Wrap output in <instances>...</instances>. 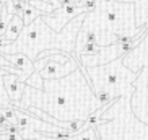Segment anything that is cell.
<instances>
[{
  "instance_id": "cell-9",
  "label": "cell",
  "mask_w": 148,
  "mask_h": 140,
  "mask_svg": "<svg viewBox=\"0 0 148 140\" xmlns=\"http://www.w3.org/2000/svg\"><path fill=\"white\" fill-rule=\"evenodd\" d=\"M65 140H101V139L98 135V132H96V127H85L78 134L67 137Z\"/></svg>"
},
{
  "instance_id": "cell-10",
  "label": "cell",
  "mask_w": 148,
  "mask_h": 140,
  "mask_svg": "<svg viewBox=\"0 0 148 140\" xmlns=\"http://www.w3.org/2000/svg\"><path fill=\"white\" fill-rule=\"evenodd\" d=\"M41 12H38L36 8H33L29 3H26L25 5V8H23V12H21V15H20V18L23 20V25L25 26H28V25H31V23L34 21L38 16H41Z\"/></svg>"
},
{
  "instance_id": "cell-5",
  "label": "cell",
  "mask_w": 148,
  "mask_h": 140,
  "mask_svg": "<svg viewBox=\"0 0 148 140\" xmlns=\"http://www.w3.org/2000/svg\"><path fill=\"white\" fill-rule=\"evenodd\" d=\"M0 56L7 60V65H3V69L7 70V73L16 75L23 83H25L28 77L34 72L33 62H31L25 54H21V52L7 54V52H3V51H0Z\"/></svg>"
},
{
  "instance_id": "cell-4",
  "label": "cell",
  "mask_w": 148,
  "mask_h": 140,
  "mask_svg": "<svg viewBox=\"0 0 148 140\" xmlns=\"http://www.w3.org/2000/svg\"><path fill=\"white\" fill-rule=\"evenodd\" d=\"M82 13H88L85 7L65 5V7H60V8L54 10L52 13H49V15H41V20H42L52 31L59 33V31L64 30V26H65L70 20H73L75 16H78V15H82Z\"/></svg>"
},
{
  "instance_id": "cell-6",
  "label": "cell",
  "mask_w": 148,
  "mask_h": 140,
  "mask_svg": "<svg viewBox=\"0 0 148 140\" xmlns=\"http://www.w3.org/2000/svg\"><path fill=\"white\" fill-rule=\"evenodd\" d=\"M78 65H80V60H77L75 57H70L69 62H65V64L49 60L38 73L42 80H57V78H64L72 72H75L78 69Z\"/></svg>"
},
{
  "instance_id": "cell-2",
  "label": "cell",
  "mask_w": 148,
  "mask_h": 140,
  "mask_svg": "<svg viewBox=\"0 0 148 140\" xmlns=\"http://www.w3.org/2000/svg\"><path fill=\"white\" fill-rule=\"evenodd\" d=\"M85 15L86 13H82L78 16H75L73 20H70L64 26V30L59 31V33L52 31L41 20V16H38L31 25L23 28L20 36L13 43L8 44L7 47L0 49V51H3L7 54L21 52L31 62H34L39 52L57 49V51L70 54L72 57H75L78 60V57L75 54V39H77V34L82 28Z\"/></svg>"
},
{
  "instance_id": "cell-1",
  "label": "cell",
  "mask_w": 148,
  "mask_h": 140,
  "mask_svg": "<svg viewBox=\"0 0 148 140\" xmlns=\"http://www.w3.org/2000/svg\"><path fill=\"white\" fill-rule=\"evenodd\" d=\"M12 106L18 109L38 108L60 122L85 121L90 114L103 108L80 69L64 78L42 80V90L25 85L20 103Z\"/></svg>"
},
{
  "instance_id": "cell-3",
  "label": "cell",
  "mask_w": 148,
  "mask_h": 140,
  "mask_svg": "<svg viewBox=\"0 0 148 140\" xmlns=\"http://www.w3.org/2000/svg\"><path fill=\"white\" fill-rule=\"evenodd\" d=\"M78 69L88 80L93 93L106 91L112 98H121L127 95V91H132L135 86V80L138 78L142 69L137 72H130L124 65V57H119L116 60L104 64L99 67L85 69L80 64Z\"/></svg>"
},
{
  "instance_id": "cell-12",
  "label": "cell",
  "mask_w": 148,
  "mask_h": 140,
  "mask_svg": "<svg viewBox=\"0 0 148 140\" xmlns=\"http://www.w3.org/2000/svg\"><path fill=\"white\" fill-rule=\"evenodd\" d=\"M25 85L26 86H31V88H34V90H42V78L39 77V73L38 72H33V73L29 75L26 78V82H25Z\"/></svg>"
},
{
  "instance_id": "cell-11",
  "label": "cell",
  "mask_w": 148,
  "mask_h": 140,
  "mask_svg": "<svg viewBox=\"0 0 148 140\" xmlns=\"http://www.w3.org/2000/svg\"><path fill=\"white\" fill-rule=\"evenodd\" d=\"M26 3H29L33 8H36L42 15H49V13H52L54 10H56V7H54L51 2H47V0H29V2H26Z\"/></svg>"
},
{
  "instance_id": "cell-7",
  "label": "cell",
  "mask_w": 148,
  "mask_h": 140,
  "mask_svg": "<svg viewBox=\"0 0 148 140\" xmlns=\"http://www.w3.org/2000/svg\"><path fill=\"white\" fill-rule=\"evenodd\" d=\"M3 88H5V91H7V96H8L12 104L20 103V100L23 96V91H25V83L18 78L16 75L5 73L3 75Z\"/></svg>"
},
{
  "instance_id": "cell-13",
  "label": "cell",
  "mask_w": 148,
  "mask_h": 140,
  "mask_svg": "<svg viewBox=\"0 0 148 140\" xmlns=\"http://www.w3.org/2000/svg\"><path fill=\"white\" fill-rule=\"evenodd\" d=\"M36 140H65V139H62V137H49V135H46V134H39V132H38Z\"/></svg>"
},
{
  "instance_id": "cell-8",
  "label": "cell",
  "mask_w": 148,
  "mask_h": 140,
  "mask_svg": "<svg viewBox=\"0 0 148 140\" xmlns=\"http://www.w3.org/2000/svg\"><path fill=\"white\" fill-rule=\"evenodd\" d=\"M25 28V25H23V20L18 15H12V20L8 21V25H7V30H5L3 33V38L5 41L8 44H12L15 39H16L18 36H20V33H21V30Z\"/></svg>"
}]
</instances>
